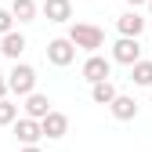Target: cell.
<instances>
[{"label":"cell","mask_w":152,"mask_h":152,"mask_svg":"<svg viewBox=\"0 0 152 152\" xmlns=\"http://www.w3.org/2000/svg\"><path fill=\"white\" fill-rule=\"evenodd\" d=\"M69 40L80 47V51L94 54L98 47H105V33H102L98 26H91V22H72V26H69Z\"/></svg>","instance_id":"obj_1"},{"label":"cell","mask_w":152,"mask_h":152,"mask_svg":"<svg viewBox=\"0 0 152 152\" xmlns=\"http://www.w3.org/2000/svg\"><path fill=\"white\" fill-rule=\"evenodd\" d=\"M7 87H11V94H18V98L33 94L36 91V69L26 65V62H15V69L7 72Z\"/></svg>","instance_id":"obj_2"},{"label":"cell","mask_w":152,"mask_h":152,"mask_svg":"<svg viewBox=\"0 0 152 152\" xmlns=\"http://www.w3.org/2000/svg\"><path fill=\"white\" fill-rule=\"evenodd\" d=\"M76 51H80V47H76L69 36H58V40H51V44H47V62H51V65H58V69H65V65L76 62Z\"/></svg>","instance_id":"obj_3"},{"label":"cell","mask_w":152,"mask_h":152,"mask_svg":"<svg viewBox=\"0 0 152 152\" xmlns=\"http://www.w3.org/2000/svg\"><path fill=\"white\" fill-rule=\"evenodd\" d=\"M112 62H120V65L141 62V44H138V36H120V40L112 44Z\"/></svg>","instance_id":"obj_4"},{"label":"cell","mask_w":152,"mask_h":152,"mask_svg":"<svg viewBox=\"0 0 152 152\" xmlns=\"http://www.w3.org/2000/svg\"><path fill=\"white\" fill-rule=\"evenodd\" d=\"M80 72H83V80H87V83H98V80H109V76H112V62L102 58V54L94 51V54H87V62H83Z\"/></svg>","instance_id":"obj_5"},{"label":"cell","mask_w":152,"mask_h":152,"mask_svg":"<svg viewBox=\"0 0 152 152\" xmlns=\"http://www.w3.org/2000/svg\"><path fill=\"white\" fill-rule=\"evenodd\" d=\"M15 138L22 141V145H40V138H44V123L33 120V116L15 120Z\"/></svg>","instance_id":"obj_6"},{"label":"cell","mask_w":152,"mask_h":152,"mask_svg":"<svg viewBox=\"0 0 152 152\" xmlns=\"http://www.w3.org/2000/svg\"><path fill=\"white\" fill-rule=\"evenodd\" d=\"M40 123H44V138H51V141H58V138L69 134V116H65V112H58V109H51Z\"/></svg>","instance_id":"obj_7"},{"label":"cell","mask_w":152,"mask_h":152,"mask_svg":"<svg viewBox=\"0 0 152 152\" xmlns=\"http://www.w3.org/2000/svg\"><path fill=\"white\" fill-rule=\"evenodd\" d=\"M145 26H148V18H141V15H138V7H130V11H123V15L116 18L120 36H141V33H145Z\"/></svg>","instance_id":"obj_8"},{"label":"cell","mask_w":152,"mask_h":152,"mask_svg":"<svg viewBox=\"0 0 152 152\" xmlns=\"http://www.w3.org/2000/svg\"><path fill=\"white\" fill-rule=\"evenodd\" d=\"M109 112H112L120 123H130V120H138V102L130 98V94H116L112 105H109Z\"/></svg>","instance_id":"obj_9"},{"label":"cell","mask_w":152,"mask_h":152,"mask_svg":"<svg viewBox=\"0 0 152 152\" xmlns=\"http://www.w3.org/2000/svg\"><path fill=\"white\" fill-rule=\"evenodd\" d=\"M40 11L47 15V22H69V18H72V0H44V4H40Z\"/></svg>","instance_id":"obj_10"},{"label":"cell","mask_w":152,"mask_h":152,"mask_svg":"<svg viewBox=\"0 0 152 152\" xmlns=\"http://www.w3.org/2000/svg\"><path fill=\"white\" fill-rule=\"evenodd\" d=\"M26 116H33V120H44L47 112H51V98L47 94H40V91H33V94H26Z\"/></svg>","instance_id":"obj_11"},{"label":"cell","mask_w":152,"mask_h":152,"mask_svg":"<svg viewBox=\"0 0 152 152\" xmlns=\"http://www.w3.org/2000/svg\"><path fill=\"white\" fill-rule=\"evenodd\" d=\"M116 83L112 80H98V83H91V102L94 105H112V98H116Z\"/></svg>","instance_id":"obj_12"},{"label":"cell","mask_w":152,"mask_h":152,"mask_svg":"<svg viewBox=\"0 0 152 152\" xmlns=\"http://www.w3.org/2000/svg\"><path fill=\"white\" fill-rule=\"evenodd\" d=\"M22 51H26V36L18 33V29H11V33H4V58H11V62H18V58H22Z\"/></svg>","instance_id":"obj_13"},{"label":"cell","mask_w":152,"mask_h":152,"mask_svg":"<svg viewBox=\"0 0 152 152\" xmlns=\"http://www.w3.org/2000/svg\"><path fill=\"white\" fill-rule=\"evenodd\" d=\"M36 0H11V15L18 18V22H36Z\"/></svg>","instance_id":"obj_14"},{"label":"cell","mask_w":152,"mask_h":152,"mask_svg":"<svg viewBox=\"0 0 152 152\" xmlns=\"http://www.w3.org/2000/svg\"><path fill=\"white\" fill-rule=\"evenodd\" d=\"M130 80H134L138 87H152V62L148 58L134 62V65H130Z\"/></svg>","instance_id":"obj_15"},{"label":"cell","mask_w":152,"mask_h":152,"mask_svg":"<svg viewBox=\"0 0 152 152\" xmlns=\"http://www.w3.org/2000/svg\"><path fill=\"white\" fill-rule=\"evenodd\" d=\"M15 120H18V105L11 98H0V127H15Z\"/></svg>","instance_id":"obj_16"},{"label":"cell","mask_w":152,"mask_h":152,"mask_svg":"<svg viewBox=\"0 0 152 152\" xmlns=\"http://www.w3.org/2000/svg\"><path fill=\"white\" fill-rule=\"evenodd\" d=\"M15 22H18V18H15L11 11H4V7H0V36H4V33H11V29H15Z\"/></svg>","instance_id":"obj_17"},{"label":"cell","mask_w":152,"mask_h":152,"mask_svg":"<svg viewBox=\"0 0 152 152\" xmlns=\"http://www.w3.org/2000/svg\"><path fill=\"white\" fill-rule=\"evenodd\" d=\"M11 94V87H7V76H0V98H7Z\"/></svg>","instance_id":"obj_18"},{"label":"cell","mask_w":152,"mask_h":152,"mask_svg":"<svg viewBox=\"0 0 152 152\" xmlns=\"http://www.w3.org/2000/svg\"><path fill=\"white\" fill-rule=\"evenodd\" d=\"M18 152H44V148H40V145H22Z\"/></svg>","instance_id":"obj_19"},{"label":"cell","mask_w":152,"mask_h":152,"mask_svg":"<svg viewBox=\"0 0 152 152\" xmlns=\"http://www.w3.org/2000/svg\"><path fill=\"white\" fill-rule=\"evenodd\" d=\"M127 4H130V7H141V4H148V0H127Z\"/></svg>","instance_id":"obj_20"},{"label":"cell","mask_w":152,"mask_h":152,"mask_svg":"<svg viewBox=\"0 0 152 152\" xmlns=\"http://www.w3.org/2000/svg\"><path fill=\"white\" fill-rule=\"evenodd\" d=\"M0 58H4V36H0Z\"/></svg>","instance_id":"obj_21"},{"label":"cell","mask_w":152,"mask_h":152,"mask_svg":"<svg viewBox=\"0 0 152 152\" xmlns=\"http://www.w3.org/2000/svg\"><path fill=\"white\" fill-rule=\"evenodd\" d=\"M148 15H152V0H148Z\"/></svg>","instance_id":"obj_22"}]
</instances>
